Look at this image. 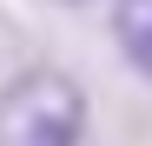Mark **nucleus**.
Listing matches in <instances>:
<instances>
[{
    "label": "nucleus",
    "mask_w": 152,
    "mask_h": 146,
    "mask_svg": "<svg viewBox=\"0 0 152 146\" xmlns=\"http://www.w3.org/2000/svg\"><path fill=\"white\" fill-rule=\"evenodd\" d=\"M113 33H119V53H126V60H132L145 80H152V0H119Z\"/></svg>",
    "instance_id": "nucleus-2"
},
{
    "label": "nucleus",
    "mask_w": 152,
    "mask_h": 146,
    "mask_svg": "<svg viewBox=\"0 0 152 146\" xmlns=\"http://www.w3.org/2000/svg\"><path fill=\"white\" fill-rule=\"evenodd\" d=\"M60 7H80V0H60Z\"/></svg>",
    "instance_id": "nucleus-3"
},
{
    "label": "nucleus",
    "mask_w": 152,
    "mask_h": 146,
    "mask_svg": "<svg viewBox=\"0 0 152 146\" xmlns=\"http://www.w3.org/2000/svg\"><path fill=\"white\" fill-rule=\"evenodd\" d=\"M86 93L60 66H27L0 86V146H80Z\"/></svg>",
    "instance_id": "nucleus-1"
}]
</instances>
